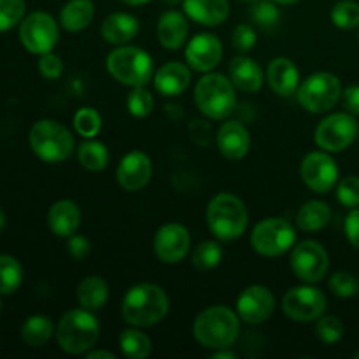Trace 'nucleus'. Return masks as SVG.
<instances>
[{"mask_svg": "<svg viewBox=\"0 0 359 359\" xmlns=\"http://www.w3.org/2000/svg\"><path fill=\"white\" fill-rule=\"evenodd\" d=\"M170 312L167 291L153 283H139L130 287L121 300L125 323L135 328H149L163 321Z\"/></svg>", "mask_w": 359, "mask_h": 359, "instance_id": "1", "label": "nucleus"}, {"mask_svg": "<svg viewBox=\"0 0 359 359\" xmlns=\"http://www.w3.org/2000/svg\"><path fill=\"white\" fill-rule=\"evenodd\" d=\"M241 333V318L224 305H214L200 312L193 323V337L205 349H230Z\"/></svg>", "mask_w": 359, "mask_h": 359, "instance_id": "2", "label": "nucleus"}, {"mask_svg": "<svg viewBox=\"0 0 359 359\" xmlns=\"http://www.w3.org/2000/svg\"><path fill=\"white\" fill-rule=\"evenodd\" d=\"M100 339V321L93 311L72 309L60 318L56 326V340L67 354L79 356L93 349Z\"/></svg>", "mask_w": 359, "mask_h": 359, "instance_id": "3", "label": "nucleus"}, {"mask_svg": "<svg viewBox=\"0 0 359 359\" xmlns=\"http://www.w3.org/2000/svg\"><path fill=\"white\" fill-rule=\"evenodd\" d=\"M207 226L221 242L241 238L249 226L245 203L233 193H217L207 205Z\"/></svg>", "mask_w": 359, "mask_h": 359, "instance_id": "4", "label": "nucleus"}, {"mask_svg": "<svg viewBox=\"0 0 359 359\" xmlns=\"http://www.w3.org/2000/svg\"><path fill=\"white\" fill-rule=\"evenodd\" d=\"M235 84L219 72H207L195 86V104L203 116L214 121L228 119L237 107Z\"/></svg>", "mask_w": 359, "mask_h": 359, "instance_id": "5", "label": "nucleus"}, {"mask_svg": "<svg viewBox=\"0 0 359 359\" xmlns=\"http://www.w3.org/2000/svg\"><path fill=\"white\" fill-rule=\"evenodd\" d=\"M105 69L118 81L128 88L147 86L154 77L153 56L137 46H118L105 58Z\"/></svg>", "mask_w": 359, "mask_h": 359, "instance_id": "6", "label": "nucleus"}, {"mask_svg": "<svg viewBox=\"0 0 359 359\" xmlns=\"http://www.w3.org/2000/svg\"><path fill=\"white\" fill-rule=\"evenodd\" d=\"M28 142L35 156L46 163H62L76 147L70 130L55 119H39L30 128Z\"/></svg>", "mask_w": 359, "mask_h": 359, "instance_id": "7", "label": "nucleus"}, {"mask_svg": "<svg viewBox=\"0 0 359 359\" xmlns=\"http://www.w3.org/2000/svg\"><path fill=\"white\" fill-rule=\"evenodd\" d=\"M342 98V84L332 72H314L300 83L297 100L302 109L312 114L330 112Z\"/></svg>", "mask_w": 359, "mask_h": 359, "instance_id": "8", "label": "nucleus"}, {"mask_svg": "<svg viewBox=\"0 0 359 359\" xmlns=\"http://www.w3.org/2000/svg\"><path fill=\"white\" fill-rule=\"evenodd\" d=\"M297 230L283 217H266L251 231V245L265 258H277L294 248Z\"/></svg>", "mask_w": 359, "mask_h": 359, "instance_id": "9", "label": "nucleus"}, {"mask_svg": "<svg viewBox=\"0 0 359 359\" xmlns=\"http://www.w3.org/2000/svg\"><path fill=\"white\" fill-rule=\"evenodd\" d=\"M359 135L356 118L349 112H335L330 114L316 126V146L328 153H340L347 149Z\"/></svg>", "mask_w": 359, "mask_h": 359, "instance_id": "10", "label": "nucleus"}, {"mask_svg": "<svg viewBox=\"0 0 359 359\" xmlns=\"http://www.w3.org/2000/svg\"><path fill=\"white\" fill-rule=\"evenodd\" d=\"M58 23L51 14L44 11H35L23 18L20 27V41L23 48L32 55H44L55 49L58 44Z\"/></svg>", "mask_w": 359, "mask_h": 359, "instance_id": "11", "label": "nucleus"}, {"mask_svg": "<svg viewBox=\"0 0 359 359\" xmlns=\"http://www.w3.org/2000/svg\"><path fill=\"white\" fill-rule=\"evenodd\" d=\"M328 307L326 294L314 284L291 287L283 298V312L287 319L297 323L318 321Z\"/></svg>", "mask_w": 359, "mask_h": 359, "instance_id": "12", "label": "nucleus"}, {"mask_svg": "<svg viewBox=\"0 0 359 359\" xmlns=\"http://www.w3.org/2000/svg\"><path fill=\"white\" fill-rule=\"evenodd\" d=\"M291 270L305 284L325 279L330 270V256L325 245L316 241H304L291 251Z\"/></svg>", "mask_w": 359, "mask_h": 359, "instance_id": "13", "label": "nucleus"}, {"mask_svg": "<svg viewBox=\"0 0 359 359\" xmlns=\"http://www.w3.org/2000/svg\"><path fill=\"white\" fill-rule=\"evenodd\" d=\"M300 175L314 193H328L339 182V165L328 151H312L302 160Z\"/></svg>", "mask_w": 359, "mask_h": 359, "instance_id": "14", "label": "nucleus"}, {"mask_svg": "<svg viewBox=\"0 0 359 359\" xmlns=\"http://www.w3.org/2000/svg\"><path fill=\"white\" fill-rule=\"evenodd\" d=\"M156 258L167 265H175L188 256L191 249V235L181 223H167L156 231L153 241Z\"/></svg>", "mask_w": 359, "mask_h": 359, "instance_id": "15", "label": "nucleus"}, {"mask_svg": "<svg viewBox=\"0 0 359 359\" xmlns=\"http://www.w3.org/2000/svg\"><path fill=\"white\" fill-rule=\"evenodd\" d=\"M273 311H276V298L266 286L252 284L238 294L237 314L248 325H262L269 321Z\"/></svg>", "mask_w": 359, "mask_h": 359, "instance_id": "16", "label": "nucleus"}, {"mask_svg": "<svg viewBox=\"0 0 359 359\" xmlns=\"http://www.w3.org/2000/svg\"><path fill=\"white\" fill-rule=\"evenodd\" d=\"M184 56L195 72H212L223 60V44L214 34H198L188 42Z\"/></svg>", "mask_w": 359, "mask_h": 359, "instance_id": "17", "label": "nucleus"}, {"mask_svg": "<svg viewBox=\"0 0 359 359\" xmlns=\"http://www.w3.org/2000/svg\"><path fill=\"white\" fill-rule=\"evenodd\" d=\"M153 177V161L142 151H130L121 158L116 179L125 191H140Z\"/></svg>", "mask_w": 359, "mask_h": 359, "instance_id": "18", "label": "nucleus"}, {"mask_svg": "<svg viewBox=\"0 0 359 359\" xmlns=\"http://www.w3.org/2000/svg\"><path fill=\"white\" fill-rule=\"evenodd\" d=\"M217 149L226 160H242L251 149L249 130L241 121H224L217 130Z\"/></svg>", "mask_w": 359, "mask_h": 359, "instance_id": "19", "label": "nucleus"}, {"mask_svg": "<svg viewBox=\"0 0 359 359\" xmlns=\"http://www.w3.org/2000/svg\"><path fill=\"white\" fill-rule=\"evenodd\" d=\"M266 81L270 90L279 97H293L300 86V70L290 58H273L266 67Z\"/></svg>", "mask_w": 359, "mask_h": 359, "instance_id": "20", "label": "nucleus"}, {"mask_svg": "<svg viewBox=\"0 0 359 359\" xmlns=\"http://www.w3.org/2000/svg\"><path fill=\"white\" fill-rule=\"evenodd\" d=\"M154 90L163 97H179L191 84V69L188 63L168 62L154 72Z\"/></svg>", "mask_w": 359, "mask_h": 359, "instance_id": "21", "label": "nucleus"}, {"mask_svg": "<svg viewBox=\"0 0 359 359\" xmlns=\"http://www.w3.org/2000/svg\"><path fill=\"white\" fill-rule=\"evenodd\" d=\"M83 221V212L74 200H58L51 205L48 212V224L53 235L62 238H69L77 233Z\"/></svg>", "mask_w": 359, "mask_h": 359, "instance_id": "22", "label": "nucleus"}, {"mask_svg": "<svg viewBox=\"0 0 359 359\" xmlns=\"http://www.w3.org/2000/svg\"><path fill=\"white\" fill-rule=\"evenodd\" d=\"M184 13L202 27H219L230 16L228 0H184Z\"/></svg>", "mask_w": 359, "mask_h": 359, "instance_id": "23", "label": "nucleus"}, {"mask_svg": "<svg viewBox=\"0 0 359 359\" xmlns=\"http://www.w3.org/2000/svg\"><path fill=\"white\" fill-rule=\"evenodd\" d=\"M188 34L189 23L184 14L179 11H165L158 20L156 35L165 49L175 51V49L182 48L188 41Z\"/></svg>", "mask_w": 359, "mask_h": 359, "instance_id": "24", "label": "nucleus"}, {"mask_svg": "<svg viewBox=\"0 0 359 359\" xmlns=\"http://www.w3.org/2000/svg\"><path fill=\"white\" fill-rule=\"evenodd\" d=\"M140 23L130 13H112L102 21L100 34L105 42L114 46H125L139 35Z\"/></svg>", "mask_w": 359, "mask_h": 359, "instance_id": "25", "label": "nucleus"}, {"mask_svg": "<svg viewBox=\"0 0 359 359\" xmlns=\"http://www.w3.org/2000/svg\"><path fill=\"white\" fill-rule=\"evenodd\" d=\"M230 79L244 93H256L265 83V72L256 60L241 55L230 62Z\"/></svg>", "mask_w": 359, "mask_h": 359, "instance_id": "26", "label": "nucleus"}, {"mask_svg": "<svg viewBox=\"0 0 359 359\" xmlns=\"http://www.w3.org/2000/svg\"><path fill=\"white\" fill-rule=\"evenodd\" d=\"M109 284L100 276H88L79 283L76 291V298L79 305L88 311H100L109 300Z\"/></svg>", "mask_w": 359, "mask_h": 359, "instance_id": "27", "label": "nucleus"}, {"mask_svg": "<svg viewBox=\"0 0 359 359\" xmlns=\"http://www.w3.org/2000/svg\"><path fill=\"white\" fill-rule=\"evenodd\" d=\"M95 16V4L91 0H69L60 11V25L67 32H81L90 27Z\"/></svg>", "mask_w": 359, "mask_h": 359, "instance_id": "28", "label": "nucleus"}, {"mask_svg": "<svg viewBox=\"0 0 359 359\" xmlns=\"http://www.w3.org/2000/svg\"><path fill=\"white\" fill-rule=\"evenodd\" d=\"M330 221H332V209L321 200H309L297 212V226L309 233L323 230L328 226Z\"/></svg>", "mask_w": 359, "mask_h": 359, "instance_id": "29", "label": "nucleus"}, {"mask_svg": "<svg viewBox=\"0 0 359 359\" xmlns=\"http://www.w3.org/2000/svg\"><path fill=\"white\" fill-rule=\"evenodd\" d=\"M55 325L44 314L30 316L21 326V339L30 347H42L55 335Z\"/></svg>", "mask_w": 359, "mask_h": 359, "instance_id": "30", "label": "nucleus"}, {"mask_svg": "<svg viewBox=\"0 0 359 359\" xmlns=\"http://www.w3.org/2000/svg\"><path fill=\"white\" fill-rule=\"evenodd\" d=\"M109 149L104 142L97 139H86L77 147V160L81 167L90 172H100L109 165Z\"/></svg>", "mask_w": 359, "mask_h": 359, "instance_id": "31", "label": "nucleus"}, {"mask_svg": "<svg viewBox=\"0 0 359 359\" xmlns=\"http://www.w3.org/2000/svg\"><path fill=\"white\" fill-rule=\"evenodd\" d=\"M119 349H121L123 356L130 359H146L153 351V344L151 339L140 328H126L123 330L119 335Z\"/></svg>", "mask_w": 359, "mask_h": 359, "instance_id": "32", "label": "nucleus"}, {"mask_svg": "<svg viewBox=\"0 0 359 359\" xmlns=\"http://www.w3.org/2000/svg\"><path fill=\"white\" fill-rule=\"evenodd\" d=\"M23 283V266L16 258L0 255V294H13Z\"/></svg>", "mask_w": 359, "mask_h": 359, "instance_id": "33", "label": "nucleus"}, {"mask_svg": "<svg viewBox=\"0 0 359 359\" xmlns=\"http://www.w3.org/2000/svg\"><path fill=\"white\" fill-rule=\"evenodd\" d=\"M223 259V248L217 241H203L195 248L191 255V263L195 269L207 272L216 269Z\"/></svg>", "mask_w": 359, "mask_h": 359, "instance_id": "34", "label": "nucleus"}, {"mask_svg": "<svg viewBox=\"0 0 359 359\" xmlns=\"http://www.w3.org/2000/svg\"><path fill=\"white\" fill-rule=\"evenodd\" d=\"M330 18L340 30H354L359 27V4L354 0H340L332 7Z\"/></svg>", "mask_w": 359, "mask_h": 359, "instance_id": "35", "label": "nucleus"}, {"mask_svg": "<svg viewBox=\"0 0 359 359\" xmlns=\"http://www.w3.org/2000/svg\"><path fill=\"white\" fill-rule=\"evenodd\" d=\"M74 130L77 135L83 139H95L102 130V116L100 112L91 107H81L74 114Z\"/></svg>", "mask_w": 359, "mask_h": 359, "instance_id": "36", "label": "nucleus"}, {"mask_svg": "<svg viewBox=\"0 0 359 359\" xmlns=\"http://www.w3.org/2000/svg\"><path fill=\"white\" fill-rule=\"evenodd\" d=\"M153 93L146 86L132 88V91L126 95V109L133 118H147L153 112Z\"/></svg>", "mask_w": 359, "mask_h": 359, "instance_id": "37", "label": "nucleus"}, {"mask_svg": "<svg viewBox=\"0 0 359 359\" xmlns=\"http://www.w3.org/2000/svg\"><path fill=\"white\" fill-rule=\"evenodd\" d=\"M27 13L25 0H0V32H7L20 25Z\"/></svg>", "mask_w": 359, "mask_h": 359, "instance_id": "38", "label": "nucleus"}, {"mask_svg": "<svg viewBox=\"0 0 359 359\" xmlns=\"http://www.w3.org/2000/svg\"><path fill=\"white\" fill-rule=\"evenodd\" d=\"M316 337L323 344H337L344 337V325L337 316H325L316 321Z\"/></svg>", "mask_w": 359, "mask_h": 359, "instance_id": "39", "label": "nucleus"}, {"mask_svg": "<svg viewBox=\"0 0 359 359\" xmlns=\"http://www.w3.org/2000/svg\"><path fill=\"white\" fill-rule=\"evenodd\" d=\"M251 16L255 23L262 28H272L279 23L280 11L279 4L272 0H256L251 9Z\"/></svg>", "mask_w": 359, "mask_h": 359, "instance_id": "40", "label": "nucleus"}, {"mask_svg": "<svg viewBox=\"0 0 359 359\" xmlns=\"http://www.w3.org/2000/svg\"><path fill=\"white\" fill-rule=\"evenodd\" d=\"M330 290L340 298H353L359 293V280L351 272H335L330 277Z\"/></svg>", "mask_w": 359, "mask_h": 359, "instance_id": "41", "label": "nucleus"}, {"mask_svg": "<svg viewBox=\"0 0 359 359\" xmlns=\"http://www.w3.org/2000/svg\"><path fill=\"white\" fill-rule=\"evenodd\" d=\"M337 200L347 209L359 207V177L347 175L342 181L337 182Z\"/></svg>", "mask_w": 359, "mask_h": 359, "instance_id": "42", "label": "nucleus"}, {"mask_svg": "<svg viewBox=\"0 0 359 359\" xmlns=\"http://www.w3.org/2000/svg\"><path fill=\"white\" fill-rule=\"evenodd\" d=\"M256 41H258V37H256V32L251 25H238L231 32V44L241 53L251 51L256 46Z\"/></svg>", "mask_w": 359, "mask_h": 359, "instance_id": "43", "label": "nucleus"}, {"mask_svg": "<svg viewBox=\"0 0 359 359\" xmlns=\"http://www.w3.org/2000/svg\"><path fill=\"white\" fill-rule=\"evenodd\" d=\"M39 72L44 79L48 81H56L62 77L63 74V62L58 55H55L53 51L44 53L39 58Z\"/></svg>", "mask_w": 359, "mask_h": 359, "instance_id": "44", "label": "nucleus"}, {"mask_svg": "<svg viewBox=\"0 0 359 359\" xmlns=\"http://www.w3.org/2000/svg\"><path fill=\"white\" fill-rule=\"evenodd\" d=\"M67 251H69V255L72 256L74 259L81 262V259H86L88 256H90L91 244L84 235L74 233L67 238Z\"/></svg>", "mask_w": 359, "mask_h": 359, "instance_id": "45", "label": "nucleus"}, {"mask_svg": "<svg viewBox=\"0 0 359 359\" xmlns=\"http://www.w3.org/2000/svg\"><path fill=\"white\" fill-rule=\"evenodd\" d=\"M344 228H346L347 241H349L354 248L359 249V207H354V209L347 214Z\"/></svg>", "mask_w": 359, "mask_h": 359, "instance_id": "46", "label": "nucleus"}, {"mask_svg": "<svg viewBox=\"0 0 359 359\" xmlns=\"http://www.w3.org/2000/svg\"><path fill=\"white\" fill-rule=\"evenodd\" d=\"M342 105L349 114L359 116V84H351L342 90Z\"/></svg>", "mask_w": 359, "mask_h": 359, "instance_id": "47", "label": "nucleus"}, {"mask_svg": "<svg viewBox=\"0 0 359 359\" xmlns=\"http://www.w3.org/2000/svg\"><path fill=\"white\" fill-rule=\"evenodd\" d=\"M84 356H86V359H116V354H112L111 351H100V349L88 351Z\"/></svg>", "mask_w": 359, "mask_h": 359, "instance_id": "48", "label": "nucleus"}, {"mask_svg": "<svg viewBox=\"0 0 359 359\" xmlns=\"http://www.w3.org/2000/svg\"><path fill=\"white\" fill-rule=\"evenodd\" d=\"M214 359H231L235 358V353H230L228 349H217L216 353L212 354Z\"/></svg>", "mask_w": 359, "mask_h": 359, "instance_id": "49", "label": "nucleus"}, {"mask_svg": "<svg viewBox=\"0 0 359 359\" xmlns=\"http://www.w3.org/2000/svg\"><path fill=\"white\" fill-rule=\"evenodd\" d=\"M123 4H126V6H132V7H137V6H144V4L151 2V0H121Z\"/></svg>", "mask_w": 359, "mask_h": 359, "instance_id": "50", "label": "nucleus"}, {"mask_svg": "<svg viewBox=\"0 0 359 359\" xmlns=\"http://www.w3.org/2000/svg\"><path fill=\"white\" fill-rule=\"evenodd\" d=\"M272 2L279 4V6H293V4H298L300 0H272Z\"/></svg>", "mask_w": 359, "mask_h": 359, "instance_id": "51", "label": "nucleus"}, {"mask_svg": "<svg viewBox=\"0 0 359 359\" xmlns=\"http://www.w3.org/2000/svg\"><path fill=\"white\" fill-rule=\"evenodd\" d=\"M161 2L167 4V6H170V7H177V6H181L184 0H161Z\"/></svg>", "mask_w": 359, "mask_h": 359, "instance_id": "52", "label": "nucleus"}, {"mask_svg": "<svg viewBox=\"0 0 359 359\" xmlns=\"http://www.w3.org/2000/svg\"><path fill=\"white\" fill-rule=\"evenodd\" d=\"M6 228V214L2 212V209H0V231Z\"/></svg>", "mask_w": 359, "mask_h": 359, "instance_id": "53", "label": "nucleus"}, {"mask_svg": "<svg viewBox=\"0 0 359 359\" xmlns=\"http://www.w3.org/2000/svg\"><path fill=\"white\" fill-rule=\"evenodd\" d=\"M354 359H359V351H356V353H354Z\"/></svg>", "mask_w": 359, "mask_h": 359, "instance_id": "54", "label": "nucleus"}, {"mask_svg": "<svg viewBox=\"0 0 359 359\" xmlns=\"http://www.w3.org/2000/svg\"><path fill=\"white\" fill-rule=\"evenodd\" d=\"M238 2H256V0H238Z\"/></svg>", "mask_w": 359, "mask_h": 359, "instance_id": "55", "label": "nucleus"}, {"mask_svg": "<svg viewBox=\"0 0 359 359\" xmlns=\"http://www.w3.org/2000/svg\"><path fill=\"white\" fill-rule=\"evenodd\" d=\"M0 312H2V300H0Z\"/></svg>", "mask_w": 359, "mask_h": 359, "instance_id": "56", "label": "nucleus"}]
</instances>
